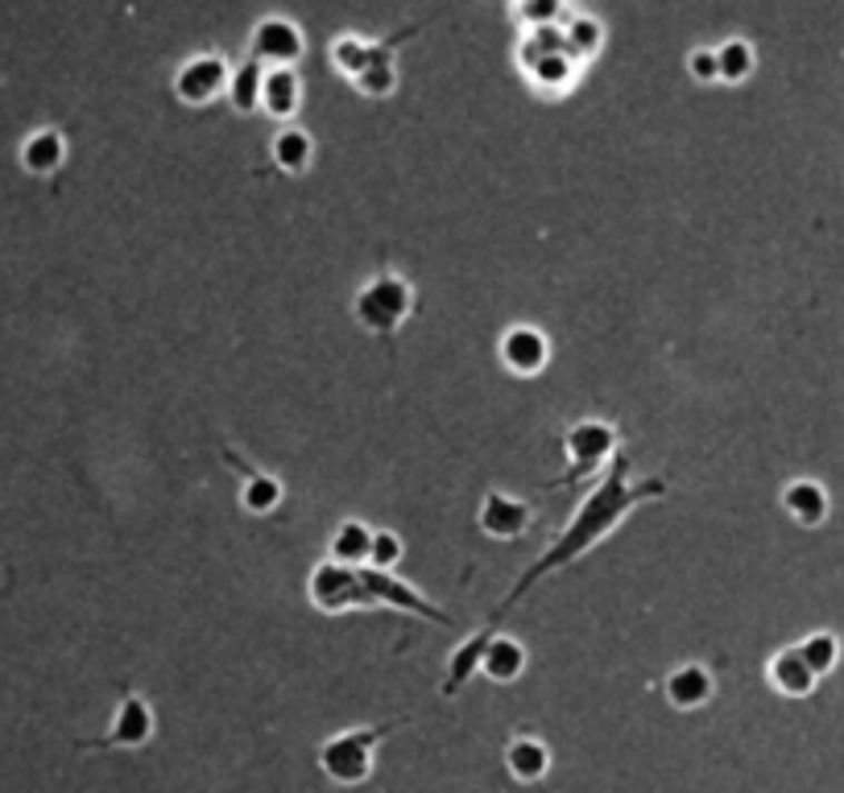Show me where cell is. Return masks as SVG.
I'll list each match as a JSON object with an SVG mask.
<instances>
[{
	"label": "cell",
	"mask_w": 844,
	"mask_h": 793,
	"mask_svg": "<svg viewBox=\"0 0 844 793\" xmlns=\"http://www.w3.org/2000/svg\"><path fill=\"white\" fill-rule=\"evenodd\" d=\"M667 492H670L667 479H634V463H629L626 455H617L609 472L600 476L597 488L588 492L580 505H576V513L568 517V525H563V529L551 537V546L542 549L539 558H534V563L518 575V583L510 587V595L497 604V612L484 624L497 633L501 616L522 604L526 595L534 592L542 578H551L555 571H563V566H571V563H580L583 554H592L605 537L617 534V529H621V525H626V521L634 517L641 505L663 500Z\"/></svg>",
	"instance_id": "cell-1"
},
{
	"label": "cell",
	"mask_w": 844,
	"mask_h": 793,
	"mask_svg": "<svg viewBox=\"0 0 844 793\" xmlns=\"http://www.w3.org/2000/svg\"><path fill=\"white\" fill-rule=\"evenodd\" d=\"M563 455L568 467L551 479V488H576L583 479L609 472L612 459L621 455V430L605 418H580L563 430Z\"/></svg>",
	"instance_id": "cell-2"
},
{
	"label": "cell",
	"mask_w": 844,
	"mask_h": 793,
	"mask_svg": "<svg viewBox=\"0 0 844 793\" xmlns=\"http://www.w3.org/2000/svg\"><path fill=\"white\" fill-rule=\"evenodd\" d=\"M410 315H414V286L393 269H377L352 298V318L369 335H398Z\"/></svg>",
	"instance_id": "cell-3"
},
{
	"label": "cell",
	"mask_w": 844,
	"mask_h": 793,
	"mask_svg": "<svg viewBox=\"0 0 844 793\" xmlns=\"http://www.w3.org/2000/svg\"><path fill=\"white\" fill-rule=\"evenodd\" d=\"M398 720L390 723H373V727H349V732H335L320 744V769L323 777L340 785V790H356L369 781L373 773V752L385 736H390Z\"/></svg>",
	"instance_id": "cell-4"
},
{
	"label": "cell",
	"mask_w": 844,
	"mask_h": 793,
	"mask_svg": "<svg viewBox=\"0 0 844 793\" xmlns=\"http://www.w3.org/2000/svg\"><path fill=\"white\" fill-rule=\"evenodd\" d=\"M306 599L315 612L323 616H344V612H369L373 595L364 592L361 571H349V566H335V563H320L306 578Z\"/></svg>",
	"instance_id": "cell-5"
},
{
	"label": "cell",
	"mask_w": 844,
	"mask_h": 793,
	"mask_svg": "<svg viewBox=\"0 0 844 793\" xmlns=\"http://www.w3.org/2000/svg\"><path fill=\"white\" fill-rule=\"evenodd\" d=\"M306 54V38H303V29L294 26L291 17H262L257 26H253V33H248V54L257 67H265V71H277V67H291V71H298V62H303Z\"/></svg>",
	"instance_id": "cell-6"
},
{
	"label": "cell",
	"mask_w": 844,
	"mask_h": 793,
	"mask_svg": "<svg viewBox=\"0 0 844 793\" xmlns=\"http://www.w3.org/2000/svg\"><path fill=\"white\" fill-rule=\"evenodd\" d=\"M154 732H158L154 707H149V703L137 691H125V694H120L117 711H112V723H108V732H104L100 740H91V744H79V749H88V752L146 749L149 740H154Z\"/></svg>",
	"instance_id": "cell-7"
},
{
	"label": "cell",
	"mask_w": 844,
	"mask_h": 793,
	"mask_svg": "<svg viewBox=\"0 0 844 793\" xmlns=\"http://www.w3.org/2000/svg\"><path fill=\"white\" fill-rule=\"evenodd\" d=\"M228 75H233V62L224 54H212V50L190 54L175 71V96L190 108H207L228 91Z\"/></svg>",
	"instance_id": "cell-8"
},
{
	"label": "cell",
	"mask_w": 844,
	"mask_h": 793,
	"mask_svg": "<svg viewBox=\"0 0 844 793\" xmlns=\"http://www.w3.org/2000/svg\"><path fill=\"white\" fill-rule=\"evenodd\" d=\"M361 583L364 592L373 595L377 607H393V612H406V616H419V621L431 624H452V616L435 607L419 587H410L406 578H398L393 571H373V566H361Z\"/></svg>",
	"instance_id": "cell-9"
},
{
	"label": "cell",
	"mask_w": 844,
	"mask_h": 793,
	"mask_svg": "<svg viewBox=\"0 0 844 793\" xmlns=\"http://www.w3.org/2000/svg\"><path fill=\"white\" fill-rule=\"evenodd\" d=\"M419 33V26H406L402 33H393V38H377V42H369V38H361V33H340L332 42V50H327V58H332V67L344 79H356L361 71H369L373 62H398V46H406L410 38Z\"/></svg>",
	"instance_id": "cell-10"
},
{
	"label": "cell",
	"mask_w": 844,
	"mask_h": 793,
	"mask_svg": "<svg viewBox=\"0 0 844 793\" xmlns=\"http://www.w3.org/2000/svg\"><path fill=\"white\" fill-rule=\"evenodd\" d=\"M497 356L506 364V373L513 376H539L547 373L551 364V339L542 327H530V323H513L501 331V344H497Z\"/></svg>",
	"instance_id": "cell-11"
},
{
	"label": "cell",
	"mask_w": 844,
	"mask_h": 793,
	"mask_svg": "<svg viewBox=\"0 0 844 793\" xmlns=\"http://www.w3.org/2000/svg\"><path fill=\"white\" fill-rule=\"evenodd\" d=\"M477 525H481V534L493 537V542H518V537L534 525V505H526V500H518L510 492H489L481 500Z\"/></svg>",
	"instance_id": "cell-12"
},
{
	"label": "cell",
	"mask_w": 844,
	"mask_h": 793,
	"mask_svg": "<svg viewBox=\"0 0 844 793\" xmlns=\"http://www.w3.org/2000/svg\"><path fill=\"white\" fill-rule=\"evenodd\" d=\"M663 694H667V703L675 711H699L704 703H713V694H716L713 670L699 662L675 665L667 678H663Z\"/></svg>",
	"instance_id": "cell-13"
},
{
	"label": "cell",
	"mask_w": 844,
	"mask_h": 793,
	"mask_svg": "<svg viewBox=\"0 0 844 793\" xmlns=\"http://www.w3.org/2000/svg\"><path fill=\"white\" fill-rule=\"evenodd\" d=\"M224 459L233 463V472H241V479H245V488H241V505H245V513H253V517H269V513H277L282 496H286L282 479H274L269 472H253L233 447H224Z\"/></svg>",
	"instance_id": "cell-14"
},
{
	"label": "cell",
	"mask_w": 844,
	"mask_h": 793,
	"mask_svg": "<svg viewBox=\"0 0 844 793\" xmlns=\"http://www.w3.org/2000/svg\"><path fill=\"white\" fill-rule=\"evenodd\" d=\"M493 628L489 624H481L477 633L468 636V641H460L452 650V657H448V674H443V682H439V694H455V691H464L468 682L481 674V662H484V645L493 641Z\"/></svg>",
	"instance_id": "cell-15"
},
{
	"label": "cell",
	"mask_w": 844,
	"mask_h": 793,
	"mask_svg": "<svg viewBox=\"0 0 844 793\" xmlns=\"http://www.w3.org/2000/svg\"><path fill=\"white\" fill-rule=\"evenodd\" d=\"M303 108V79L291 67H277V71H265L262 79V112L291 125L294 116Z\"/></svg>",
	"instance_id": "cell-16"
},
{
	"label": "cell",
	"mask_w": 844,
	"mask_h": 793,
	"mask_svg": "<svg viewBox=\"0 0 844 793\" xmlns=\"http://www.w3.org/2000/svg\"><path fill=\"white\" fill-rule=\"evenodd\" d=\"M369 549H373V525L364 521H340L327 537V563L349 566V571H361L369 566Z\"/></svg>",
	"instance_id": "cell-17"
},
{
	"label": "cell",
	"mask_w": 844,
	"mask_h": 793,
	"mask_svg": "<svg viewBox=\"0 0 844 793\" xmlns=\"http://www.w3.org/2000/svg\"><path fill=\"white\" fill-rule=\"evenodd\" d=\"M766 678H771V686L778 694H786V698H807V694L815 691V674L807 670V662L799 657V645H786V650H778L771 657V665H766Z\"/></svg>",
	"instance_id": "cell-18"
},
{
	"label": "cell",
	"mask_w": 844,
	"mask_h": 793,
	"mask_svg": "<svg viewBox=\"0 0 844 793\" xmlns=\"http://www.w3.org/2000/svg\"><path fill=\"white\" fill-rule=\"evenodd\" d=\"M526 674V645L518 636L497 633L484 645V662H481V678L497 682V686H510Z\"/></svg>",
	"instance_id": "cell-19"
},
{
	"label": "cell",
	"mask_w": 844,
	"mask_h": 793,
	"mask_svg": "<svg viewBox=\"0 0 844 793\" xmlns=\"http://www.w3.org/2000/svg\"><path fill=\"white\" fill-rule=\"evenodd\" d=\"M783 508L795 525L815 529L820 521L828 517V492H824V484H815V479H791L783 488Z\"/></svg>",
	"instance_id": "cell-20"
},
{
	"label": "cell",
	"mask_w": 844,
	"mask_h": 793,
	"mask_svg": "<svg viewBox=\"0 0 844 793\" xmlns=\"http://www.w3.org/2000/svg\"><path fill=\"white\" fill-rule=\"evenodd\" d=\"M506 769H510V777L518 781V785H539V781L551 773V749L534 736L510 740V749H506Z\"/></svg>",
	"instance_id": "cell-21"
},
{
	"label": "cell",
	"mask_w": 844,
	"mask_h": 793,
	"mask_svg": "<svg viewBox=\"0 0 844 793\" xmlns=\"http://www.w3.org/2000/svg\"><path fill=\"white\" fill-rule=\"evenodd\" d=\"M269 158L282 174H306L311 161H315V141L298 125H282L274 132V141H269Z\"/></svg>",
	"instance_id": "cell-22"
},
{
	"label": "cell",
	"mask_w": 844,
	"mask_h": 793,
	"mask_svg": "<svg viewBox=\"0 0 844 793\" xmlns=\"http://www.w3.org/2000/svg\"><path fill=\"white\" fill-rule=\"evenodd\" d=\"M67 161V141L59 129H38L21 141V166L30 174H55Z\"/></svg>",
	"instance_id": "cell-23"
},
{
	"label": "cell",
	"mask_w": 844,
	"mask_h": 793,
	"mask_svg": "<svg viewBox=\"0 0 844 793\" xmlns=\"http://www.w3.org/2000/svg\"><path fill=\"white\" fill-rule=\"evenodd\" d=\"M559 38H563V50H568L580 67H588L592 58L600 54V46H605V26H600L597 17H583V13H571L559 29Z\"/></svg>",
	"instance_id": "cell-24"
},
{
	"label": "cell",
	"mask_w": 844,
	"mask_h": 793,
	"mask_svg": "<svg viewBox=\"0 0 844 793\" xmlns=\"http://www.w3.org/2000/svg\"><path fill=\"white\" fill-rule=\"evenodd\" d=\"M262 79H265V67H257L253 58L233 62V75H228V91H224V100L233 103L241 116H253L257 108H262Z\"/></svg>",
	"instance_id": "cell-25"
},
{
	"label": "cell",
	"mask_w": 844,
	"mask_h": 793,
	"mask_svg": "<svg viewBox=\"0 0 844 793\" xmlns=\"http://www.w3.org/2000/svg\"><path fill=\"white\" fill-rule=\"evenodd\" d=\"M716 67H720V83H745L757 67V50L749 38H725L716 46Z\"/></svg>",
	"instance_id": "cell-26"
},
{
	"label": "cell",
	"mask_w": 844,
	"mask_h": 793,
	"mask_svg": "<svg viewBox=\"0 0 844 793\" xmlns=\"http://www.w3.org/2000/svg\"><path fill=\"white\" fill-rule=\"evenodd\" d=\"M799 657L807 662V670H812L815 678H824V674H832L836 670V662H841V641L832 633H807L799 641Z\"/></svg>",
	"instance_id": "cell-27"
},
{
	"label": "cell",
	"mask_w": 844,
	"mask_h": 793,
	"mask_svg": "<svg viewBox=\"0 0 844 793\" xmlns=\"http://www.w3.org/2000/svg\"><path fill=\"white\" fill-rule=\"evenodd\" d=\"M510 17L526 33H542V29H555V21H563V4L559 0H522V4H513Z\"/></svg>",
	"instance_id": "cell-28"
},
{
	"label": "cell",
	"mask_w": 844,
	"mask_h": 793,
	"mask_svg": "<svg viewBox=\"0 0 844 793\" xmlns=\"http://www.w3.org/2000/svg\"><path fill=\"white\" fill-rule=\"evenodd\" d=\"M352 87L361 91L364 100H385V96H393V87H398V67H393V62H373L369 71H361L352 79Z\"/></svg>",
	"instance_id": "cell-29"
},
{
	"label": "cell",
	"mask_w": 844,
	"mask_h": 793,
	"mask_svg": "<svg viewBox=\"0 0 844 793\" xmlns=\"http://www.w3.org/2000/svg\"><path fill=\"white\" fill-rule=\"evenodd\" d=\"M402 554H406V546H402V537L393 534V529H373V549H369V566L373 571H393V566L402 563Z\"/></svg>",
	"instance_id": "cell-30"
},
{
	"label": "cell",
	"mask_w": 844,
	"mask_h": 793,
	"mask_svg": "<svg viewBox=\"0 0 844 793\" xmlns=\"http://www.w3.org/2000/svg\"><path fill=\"white\" fill-rule=\"evenodd\" d=\"M687 75H691L696 83H720L716 46H696V50H687Z\"/></svg>",
	"instance_id": "cell-31"
}]
</instances>
